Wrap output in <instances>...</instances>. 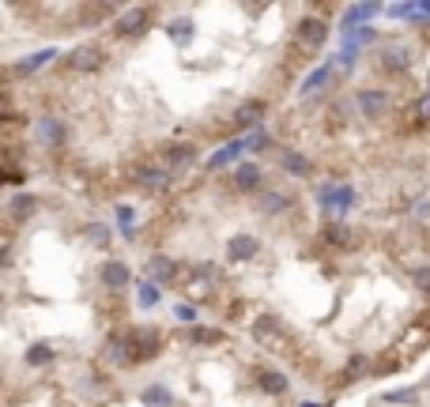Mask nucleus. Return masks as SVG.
<instances>
[{
	"label": "nucleus",
	"mask_w": 430,
	"mask_h": 407,
	"mask_svg": "<svg viewBox=\"0 0 430 407\" xmlns=\"http://www.w3.org/2000/svg\"><path fill=\"white\" fill-rule=\"evenodd\" d=\"M143 403H148V407H170V403H174V396L162 389V384H151V389L143 392Z\"/></svg>",
	"instance_id": "obj_17"
},
{
	"label": "nucleus",
	"mask_w": 430,
	"mask_h": 407,
	"mask_svg": "<svg viewBox=\"0 0 430 407\" xmlns=\"http://www.w3.org/2000/svg\"><path fill=\"white\" fill-rule=\"evenodd\" d=\"M280 162H283L287 174H294V178H306V174H310V159H302L299 151H283Z\"/></svg>",
	"instance_id": "obj_11"
},
{
	"label": "nucleus",
	"mask_w": 430,
	"mask_h": 407,
	"mask_svg": "<svg viewBox=\"0 0 430 407\" xmlns=\"http://www.w3.org/2000/svg\"><path fill=\"white\" fill-rule=\"evenodd\" d=\"M359 109L362 117H381L389 109V95L385 91H359Z\"/></svg>",
	"instance_id": "obj_4"
},
{
	"label": "nucleus",
	"mask_w": 430,
	"mask_h": 407,
	"mask_svg": "<svg viewBox=\"0 0 430 407\" xmlns=\"http://www.w3.org/2000/svg\"><path fill=\"white\" fill-rule=\"evenodd\" d=\"M35 204H38L35 196H16V200H12V215L16 219H27L30 212H35Z\"/></svg>",
	"instance_id": "obj_24"
},
{
	"label": "nucleus",
	"mask_w": 430,
	"mask_h": 407,
	"mask_svg": "<svg viewBox=\"0 0 430 407\" xmlns=\"http://www.w3.org/2000/svg\"><path fill=\"white\" fill-rule=\"evenodd\" d=\"M102 283L109 291H121L129 283V268L121 260H109V264H102Z\"/></svg>",
	"instance_id": "obj_8"
},
{
	"label": "nucleus",
	"mask_w": 430,
	"mask_h": 407,
	"mask_svg": "<svg viewBox=\"0 0 430 407\" xmlns=\"http://www.w3.org/2000/svg\"><path fill=\"white\" fill-rule=\"evenodd\" d=\"M148 193H162L170 185V178H167V170H159V166H148V170H140V178H136Z\"/></svg>",
	"instance_id": "obj_9"
},
{
	"label": "nucleus",
	"mask_w": 430,
	"mask_h": 407,
	"mask_svg": "<svg viewBox=\"0 0 430 407\" xmlns=\"http://www.w3.org/2000/svg\"><path fill=\"white\" fill-rule=\"evenodd\" d=\"M381 64H385L389 72H404V68H407V49H400V46H389V49L381 53Z\"/></svg>",
	"instance_id": "obj_14"
},
{
	"label": "nucleus",
	"mask_w": 430,
	"mask_h": 407,
	"mask_svg": "<svg viewBox=\"0 0 430 407\" xmlns=\"http://www.w3.org/2000/svg\"><path fill=\"white\" fill-rule=\"evenodd\" d=\"M283 207H287V196H283V193H264V196H261V212L280 215Z\"/></svg>",
	"instance_id": "obj_19"
},
{
	"label": "nucleus",
	"mask_w": 430,
	"mask_h": 407,
	"mask_svg": "<svg viewBox=\"0 0 430 407\" xmlns=\"http://www.w3.org/2000/svg\"><path fill=\"white\" fill-rule=\"evenodd\" d=\"M143 27H148V8H129L125 16H117V27L114 30H117L121 38H136Z\"/></svg>",
	"instance_id": "obj_2"
},
{
	"label": "nucleus",
	"mask_w": 430,
	"mask_h": 407,
	"mask_svg": "<svg viewBox=\"0 0 430 407\" xmlns=\"http://www.w3.org/2000/svg\"><path fill=\"white\" fill-rule=\"evenodd\" d=\"M328 80H333V68H317V72L310 75V80L302 83V95H313V91H321V87H325Z\"/></svg>",
	"instance_id": "obj_18"
},
{
	"label": "nucleus",
	"mask_w": 430,
	"mask_h": 407,
	"mask_svg": "<svg viewBox=\"0 0 430 407\" xmlns=\"http://www.w3.org/2000/svg\"><path fill=\"white\" fill-rule=\"evenodd\" d=\"M415 283H419V287H423V291H430V268L415 272Z\"/></svg>",
	"instance_id": "obj_31"
},
{
	"label": "nucleus",
	"mask_w": 430,
	"mask_h": 407,
	"mask_svg": "<svg viewBox=\"0 0 430 407\" xmlns=\"http://www.w3.org/2000/svg\"><path fill=\"white\" fill-rule=\"evenodd\" d=\"M317 200H321L325 212H347L355 204V189H347V185H321Z\"/></svg>",
	"instance_id": "obj_1"
},
{
	"label": "nucleus",
	"mask_w": 430,
	"mask_h": 407,
	"mask_svg": "<svg viewBox=\"0 0 430 407\" xmlns=\"http://www.w3.org/2000/svg\"><path fill=\"white\" fill-rule=\"evenodd\" d=\"M257 181H261V170L257 166H253V162H246V166H238L234 170V185H238V189H257Z\"/></svg>",
	"instance_id": "obj_13"
},
{
	"label": "nucleus",
	"mask_w": 430,
	"mask_h": 407,
	"mask_svg": "<svg viewBox=\"0 0 430 407\" xmlns=\"http://www.w3.org/2000/svg\"><path fill=\"white\" fill-rule=\"evenodd\" d=\"M419 117H423V121H430V95H423V98H419Z\"/></svg>",
	"instance_id": "obj_29"
},
{
	"label": "nucleus",
	"mask_w": 430,
	"mask_h": 407,
	"mask_svg": "<svg viewBox=\"0 0 430 407\" xmlns=\"http://www.w3.org/2000/svg\"><path fill=\"white\" fill-rule=\"evenodd\" d=\"M49 57H53V49H46V53H35V57L19 61V64H16V72H19V75H27V72H38V68H42V64H46Z\"/></svg>",
	"instance_id": "obj_20"
},
{
	"label": "nucleus",
	"mask_w": 430,
	"mask_h": 407,
	"mask_svg": "<svg viewBox=\"0 0 430 407\" xmlns=\"http://www.w3.org/2000/svg\"><path fill=\"white\" fill-rule=\"evenodd\" d=\"M257 249H261V241L253 234H234V238H230V245H227L230 260H249V257H257Z\"/></svg>",
	"instance_id": "obj_6"
},
{
	"label": "nucleus",
	"mask_w": 430,
	"mask_h": 407,
	"mask_svg": "<svg viewBox=\"0 0 430 407\" xmlns=\"http://www.w3.org/2000/svg\"><path fill=\"white\" fill-rule=\"evenodd\" d=\"M140 305L143 310L159 305V283H140Z\"/></svg>",
	"instance_id": "obj_22"
},
{
	"label": "nucleus",
	"mask_w": 430,
	"mask_h": 407,
	"mask_svg": "<svg viewBox=\"0 0 430 407\" xmlns=\"http://www.w3.org/2000/svg\"><path fill=\"white\" fill-rule=\"evenodd\" d=\"M193 159H196V147H189V144H181V147H170V155H167V162L174 170H185V166H193Z\"/></svg>",
	"instance_id": "obj_15"
},
{
	"label": "nucleus",
	"mask_w": 430,
	"mask_h": 407,
	"mask_svg": "<svg viewBox=\"0 0 430 407\" xmlns=\"http://www.w3.org/2000/svg\"><path fill=\"white\" fill-rule=\"evenodd\" d=\"M35 136L42 140L46 147H61L64 144V128L57 125L53 117H38V125H35Z\"/></svg>",
	"instance_id": "obj_5"
},
{
	"label": "nucleus",
	"mask_w": 430,
	"mask_h": 407,
	"mask_svg": "<svg viewBox=\"0 0 430 407\" xmlns=\"http://www.w3.org/2000/svg\"><path fill=\"white\" fill-rule=\"evenodd\" d=\"M264 392H275V396L287 392V377H283V373H275V370H268V373H264Z\"/></svg>",
	"instance_id": "obj_23"
},
{
	"label": "nucleus",
	"mask_w": 430,
	"mask_h": 407,
	"mask_svg": "<svg viewBox=\"0 0 430 407\" xmlns=\"http://www.w3.org/2000/svg\"><path fill=\"white\" fill-rule=\"evenodd\" d=\"M170 38L178 42V46H189V42H193V27L189 23H170Z\"/></svg>",
	"instance_id": "obj_25"
},
{
	"label": "nucleus",
	"mask_w": 430,
	"mask_h": 407,
	"mask_svg": "<svg viewBox=\"0 0 430 407\" xmlns=\"http://www.w3.org/2000/svg\"><path fill=\"white\" fill-rule=\"evenodd\" d=\"M87 238H91V241H95V245H106V241H109V230H106L102 223H95L91 230H87Z\"/></svg>",
	"instance_id": "obj_26"
},
{
	"label": "nucleus",
	"mask_w": 430,
	"mask_h": 407,
	"mask_svg": "<svg viewBox=\"0 0 430 407\" xmlns=\"http://www.w3.org/2000/svg\"><path fill=\"white\" fill-rule=\"evenodd\" d=\"M98 64H102V49L98 46H80L72 53V68L76 72H95Z\"/></svg>",
	"instance_id": "obj_7"
},
{
	"label": "nucleus",
	"mask_w": 430,
	"mask_h": 407,
	"mask_svg": "<svg viewBox=\"0 0 430 407\" xmlns=\"http://www.w3.org/2000/svg\"><path fill=\"white\" fill-rule=\"evenodd\" d=\"M148 276L155 279V283H167V279L174 276V264H170L167 257H151V260H148Z\"/></svg>",
	"instance_id": "obj_16"
},
{
	"label": "nucleus",
	"mask_w": 430,
	"mask_h": 407,
	"mask_svg": "<svg viewBox=\"0 0 430 407\" xmlns=\"http://www.w3.org/2000/svg\"><path fill=\"white\" fill-rule=\"evenodd\" d=\"M117 223L125 226V230L132 226V207H117ZM129 234H132V230H129Z\"/></svg>",
	"instance_id": "obj_28"
},
{
	"label": "nucleus",
	"mask_w": 430,
	"mask_h": 407,
	"mask_svg": "<svg viewBox=\"0 0 430 407\" xmlns=\"http://www.w3.org/2000/svg\"><path fill=\"white\" fill-rule=\"evenodd\" d=\"M174 313H178V321H193V305H174Z\"/></svg>",
	"instance_id": "obj_30"
},
{
	"label": "nucleus",
	"mask_w": 430,
	"mask_h": 407,
	"mask_svg": "<svg viewBox=\"0 0 430 407\" xmlns=\"http://www.w3.org/2000/svg\"><path fill=\"white\" fill-rule=\"evenodd\" d=\"M415 215H426V219H430V200H423V204H415Z\"/></svg>",
	"instance_id": "obj_33"
},
{
	"label": "nucleus",
	"mask_w": 430,
	"mask_h": 407,
	"mask_svg": "<svg viewBox=\"0 0 430 407\" xmlns=\"http://www.w3.org/2000/svg\"><path fill=\"white\" fill-rule=\"evenodd\" d=\"M193 339H201V344H212V339H219V332H193Z\"/></svg>",
	"instance_id": "obj_32"
},
{
	"label": "nucleus",
	"mask_w": 430,
	"mask_h": 407,
	"mask_svg": "<svg viewBox=\"0 0 430 407\" xmlns=\"http://www.w3.org/2000/svg\"><path fill=\"white\" fill-rule=\"evenodd\" d=\"M246 147H249V140H230V144H227L223 151H219V155H212V162H208V166H212V170L227 166V162H234V159H238Z\"/></svg>",
	"instance_id": "obj_10"
},
{
	"label": "nucleus",
	"mask_w": 430,
	"mask_h": 407,
	"mask_svg": "<svg viewBox=\"0 0 430 407\" xmlns=\"http://www.w3.org/2000/svg\"><path fill=\"white\" fill-rule=\"evenodd\" d=\"M27 362L30 366H46V362H53V347L49 344H35L27 351Z\"/></svg>",
	"instance_id": "obj_21"
},
{
	"label": "nucleus",
	"mask_w": 430,
	"mask_h": 407,
	"mask_svg": "<svg viewBox=\"0 0 430 407\" xmlns=\"http://www.w3.org/2000/svg\"><path fill=\"white\" fill-rule=\"evenodd\" d=\"M415 16H426V19H430V4H419V8H415Z\"/></svg>",
	"instance_id": "obj_34"
},
{
	"label": "nucleus",
	"mask_w": 430,
	"mask_h": 407,
	"mask_svg": "<svg viewBox=\"0 0 430 407\" xmlns=\"http://www.w3.org/2000/svg\"><path fill=\"white\" fill-rule=\"evenodd\" d=\"M385 400H389V403H412V400H415V392H389Z\"/></svg>",
	"instance_id": "obj_27"
},
{
	"label": "nucleus",
	"mask_w": 430,
	"mask_h": 407,
	"mask_svg": "<svg viewBox=\"0 0 430 407\" xmlns=\"http://www.w3.org/2000/svg\"><path fill=\"white\" fill-rule=\"evenodd\" d=\"M261 114H264V102H246V106H238L234 121H238V128H249L261 121Z\"/></svg>",
	"instance_id": "obj_12"
},
{
	"label": "nucleus",
	"mask_w": 430,
	"mask_h": 407,
	"mask_svg": "<svg viewBox=\"0 0 430 407\" xmlns=\"http://www.w3.org/2000/svg\"><path fill=\"white\" fill-rule=\"evenodd\" d=\"M325 38H328V23H321V19H302L299 42H302L306 49H321V46H325Z\"/></svg>",
	"instance_id": "obj_3"
}]
</instances>
